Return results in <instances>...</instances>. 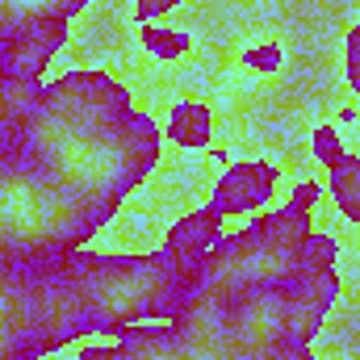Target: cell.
I'll return each mask as SVG.
<instances>
[{
    "mask_svg": "<svg viewBox=\"0 0 360 360\" xmlns=\"http://www.w3.org/2000/svg\"><path fill=\"white\" fill-rule=\"evenodd\" d=\"M276 184H281V168L269 160H239V164H226L222 176L214 180V193H210V210L218 218H235V214H252L260 205H269L276 197Z\"/></svg>",
    "mask_w": 360,
    "mask_h": 360,
    "instance_id": "7a4b0ae2",
    "label": "cell"
},
{
    "mask_svg": "<svg viewBox=\"0 0 360 360\" xmlns=\"http://www.w3.org/2000/svg\"><path fill=\"white\" fill-rule=\"evenodd\" d=\"M139 46L160 59V63H176L193 51V38L184 30H160V25H139Z\"/></svg>",
    "mask_w": 360,
    "mask_h": 360,
    "instance_id": "52a82bcc",
    "label": "cell"
},
{
    "mask_svg": "<svg viewBox=\"0 0 360 360\" xmlns=\"http://www.w3.org/2000/svg\"><path fill=\"white\" fill-rule=\"evenodd\" d=\"M84 4H96V0H0V46L42 30V25L72 21Z\"/></svg>",
    "mask_w": 360,
    "mask_h": 360,
    "instance_id": "5b68a950",
    "label": "cell"
},
{
    "mask_svg": "<svg viewBox=\"0 0 360 360\" xmlns=\"http://www.w3.org/2000/svg\"><path fill=\"white\" fill-rule=\"evenodd\" d=\"M331 197H335L340 214L360 226V160L348 155V160L331 172Z\"/></svg>",
    "mask_w": 360,
    "mask_h": 360,
    "instance_id": "ba28073f",
    "label": "cell"
},
{
    "mask_svg": "<svg viewBox=\"0 0 360 360\" xmlns=\"http://www.w3.org/2000/svg\"><path fill=\"white\" fill-rule=\"evenodd\" d=\"M164 139L172 147H210V139H214V113H210V105H201V101H176L168 109Z\"/></svg>",
    "mask_w": 360,
    "mask_h": 360,
    "instance_id": "8992f818",
    "label": "cell"
},
{
    "mask_svg": "<svg viewBox=\"0 0 360 360\" xmlns=\"http://www.w3.org/2000/svg\"><path fill=\"white\" fill-rule=\"evenodd\" d=\"M176 4H184V0H134V17H139V25H151L155 17L172 13Z\"/></svg>",
    "mask_w": 360,
    "mask_h": 360,
    "instance_id": "7c38bea8",
    "label": "cell"
},
{
    "mask_svg": "<svg viewBox=\"0 0 360 360\" xmlns=\"http://www.w3.org/2000/svg\"><path fill=\"white\" fill-rule=\"evenodd\" d=\"M80 360H201L176 327H130L122 335H113L109 344H84Z\"/></svg>",
    "mask_w": 360,
    "mask_h": 360,
    "instance_id": "277c9868",
    "label": "cell"
},
{
    "mask_svg": "<svg viewBox=\"0 0 360 360\" xmlns=\"http://www.w3.org/2000/svg\"><path fill=\"white\" fill-rule=\"evenodd\" d=\"M310 147H314V160H319L327 172H335V168L348 160V151H344V143H340V130H335V126H314Z\"/></svg>",
    "mask_w": 360,
    "mask_h": 360,
    "instance_id": "9c48e42d",
    "label": "cell"
},
{
    "mask_svg": "<svg viewBox=\"0 0 360 360\" xmlns=\"http://www.w3.org/2000/svg\"><path fill=\"white\" fill-rule=\"evenodd\" d=\"M218 231H222V218H218L210 205H201V210H193V214H180L176 222L168 226V235H164V256L172 260V269H176L188 285L197 281L205 256L214 252Z\"/></svg>",
    "mask_w": 360,
    "mask_h": 360,
    "instance_id": "3957f363",
    "label": "cell"
},
{
    "mask_svg": "<svg viewBox=\"0 0 360 360\" xmlns=\"http://www.w3.org/2000/svg\"><path fill=\"white\" fill-rule=\"evenodd\" d=\"M281 63H285V51H281L276 42H260V46H248V51H243V68H248V72L272 76V72H281Z\"/></svg>",
    "mask_w": 360,
    "mask_h": 360,
    "instance_id": "30bf717a",
    "label": "cell"
},
{
    "mask_svg": "<svg viewBox=\"0 0 360 360\" xmlns=\"http://www.w3.org/2000/svg\"><path fill=\"white\" fill-rule=\"evenodd\" d=\"M164 130L105 72H63L0 134V168L55 188L92 231L160 164Z\"/></svg>",
    "mask_w": 360,
    "mask_h": 360,
    "instance_id": "6da1fadb",
    "label": "cell"
},
{
    "mask_svg": "<svg viewBox=\"0 0 360 360\" xmlns=\"http://www.w3.org/2000/svg\"><path fill=\"white\" fill-rule=\"evenodd\" d=\"M344 68H348V84L360 96V21L348 30V46H344Z\"/></svg>",
    "mask_w": 360,
    "mask_h": 360,
    "instance_id": "8fae6325",
    "label": "cell"
}]
</instances>
